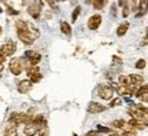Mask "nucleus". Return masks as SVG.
<instances>
[{"label":"nucleus","mask_w":148,"mask_h":136,"mask_svg":"<svg viewBox=\"0 0 148 136\" xmlns=\"http://www.w3.org/2000/svg\"><path fill=\"white\" fill-rule=\"evenodd\" d=\"M111 126H114L116 129H125V126H126V122L123 120H114L111 122Z\"/></svg>","instance_id":"nucleus-20"},{"label":"nucleus","mask_w":148,"mask_h":136,"mask_svg":"<svg viewBox=\"0 0 148 136\" xmlns=\"http://www.w3.org/2000/svg\"><path fill=\"white\" fill-rule=\"evenodd\" d=\"M7 14H8V15H18V14H19V11L14 10V8H12V6H8V7H7Z\"/></svg>","instance_id":"nucleus-27"},{"label":"nucleus","mask_w":148,"mask_h":136,"mask_svg":"<svg viewBox=\"0 0 148 136\" xmlns=\"http://www.w3.org/2000/svg\"><path fill=\"white\" fill-rule=\"evenodd\" d=\"M132 6H133V10H136V6H137V0H132Z\"/></svg>","instance_id":"nucleus-33"},{"label":"nucleus","mask_w":148,"mask_h":136,"mask_svg":"<svg viewBox=\"0 0 148 136\" xmlns=\"http://www.w3.org/2000/svg\"><path fill=\"white\" fill-rule=\"evenodd\" d=\"M116 7H118V6L115 4V3H114V4H111V10H110V15L112 17V18H115L116 17Z\"/></svg>","instance_id":"nucleus-28"},{"label":"nucleus","mask_w":148,"mask_h":136,"mask_svg":"<svg viewBox=\"0 0 148 136\" xmlns=\"http://www.w3.org/2000/svg\"><path fill=\"white\" fill-rule=\"evenodd\" d=\"M106 3H107L106 0H92V3H90V4L93 6V8H95V10H101V8L106 6Z\"/></svg>","instance_id":"nucleus-19"},{"label":"nucleus","mask_w":148,"mask_h":136,"mask_svg":"<svg viewBox=\"0 0 148 136\" xmlns=\"http://www.w3.org/2000/svg\"><path fill=\"white\" fill-rule=\"evenodd\" d=\"M3 68H4V63H0V72H3Z\"/></svg>","instance_id":"nucleus-36"},{"label":"nucleus","mask_w":148,"mask_h":136,"mask_svg":"<svg viewBox=\"0 0 148 136\" xmlns=\"http://www.w3.org/2000/svg\"><path fill=\"white\" fill-rule=\"evenodd\" d=\"M45 1H47V4L49 6V7H55V3H56V1H55V0H45Z\"/></svg>","instance_id":"nucleus-31"},{"label":"nucleus","mask_w":148,"mask_h":136,"mask_svg":"<svg viewBox=\"0 0 148 136\" xmlns=\"http://www.w3.org/2000/svg\"><path fill=\"white\" fill-rule=\"evenodd\" d=\"M26 74H27V80L30 81V83H38L40 80L42 79V74L40 72V69L37 68V66H30V68L26 69Z\"/></svg>","instance_id":"nucleus-7"},{"label":"nucleus","mask_w":148,"mask_h":136,"mask_svg":"<svg viewBox=\"0 0 148 136\" xmlns=\"http://www.w3.org/2000/svg\"><path fill=\"white\" fill-rule=\"evenodd\" d=\"M127 128H132V129H145L147 128V122L140 120H134V118H130L127 121Z\"/></svg>","instance_id":"nucleus-13"},{"label":"nucleus","mask_w":148,"mask_h":136,"mask_svg":"<svg viewBox=\"0 0 148 136\" xmlns=\"http://www.w3.org/2000/svg\"><path fill=\"white\" fill-rule=\"evenodd\" d=\"M100 23H101L100 14H93V15L88 19V28H89L90 30H97L99 26H100Z\"/></svg>","instance_id":"nucleus-10"},{"label":"nucleus","mask_w":148,"mask_h":136,"mask_svg":"<svg viewBox=\"0 0 148 136\" xmlns=\"http://www.w3.org/2000/svg\"><path fill=\"white\" fill-rule=\"evenodd\" d=\"M122 136H137V135H136V131H134V129H132V128H126L125 132L122 133Z\"/></svg>","instance_id":"nucleus-26"},{"label":"nucleus","mask_w":148,"mask_h":136,"mask_svg":"<svg viewBox=\"0 0 148 136\" xmlns=\"http://www.w3.org/2000/svg\"><path fill=\"white\" fill-rule=\"evenodd\" d=\"M111 132V129L110 128H104L103 125H97V132Z\"/></svg>","instance_id":"nucleus-29"},{"label":"nucleus","mask_w":148,"mask_h":136,"mask_svg":"<svg viewBox=\"0 0 148 136\" xmlns=\"http://www.w3.org/2000/svg\"><path fill=\"white\" fill-rule=\"evenodd\" d=\"M32 88H33V84L29 80H21L16 84V89H18L19 94H27V92L32 91Z\"/></svg>","instance_id":"nucleus-9"},{"label":"nucleus","mask_w":148,"mask_h":136,"mask_svg":"<svg viewBox=\"0 0 148 136\" xmlns=\"http://www.w3.org/2000/svg\"><path fill=\"white\" fill-rule=\"evenodd\" d=\"M23 133L26 136H34L37 133V128L33 124H29V125H25L23 128Z\"/></svg>","instance_id":"nucleus-17"},{"label":"nucleus","mask_w":148,"mask_h":136,"mask_svg":"<svg viewBox=\"0 0 148 136\" xmlns=\"http://www.w3.org/2000/svg\"><path fill=\"white\" fill-rule=\"evenodd\" d=\"M144 15H145V12H144V11H140V12L136 14V18H141V17H144Z\"/></svg>","instance_id":"nucleus-32"},{"label":"nucleus","mask_w":148,"mask_h":136,"mask_svg":"<svg viewBox=\"0 0 148 136\" xmlns=\"http://www.w3.org/2000/svg\"><path fill=\"white\" fill-rule=\"evenodd\" d=\"M129 80H130V84H132L133 87H136V88H138L140 85H143V83H144V77L141 74H130Z\"/></svg>","instance_id":"nucleus-15"},{"label":"nucleus","mask_w":148,"mask_h":136,"mask_svg":"<svg viewBox=\"0 0 148 136\" xmlns=\"http://www.w3.org/2000/svg\"><path fill=\"white\" fill-rule=\"evenodd\" d=\"M15 28H16V35H18V39L21 40L23 44L26 46H30L34 43V37L27 32V26H26V21H22V19H16L15 21Z\"/></svg>","instance_id":"nucleus-1"},{"label":"nucleus","mask_w":148,"mask_h":136,"mask_svg":"<svg viewBox=\"0 0 148 136\" xmlns=\"http://www.w3.org/2000/svg\"><path fill=\"white\" fill-rule=\"evenodd\" d=\"M115 94V91L111 88L108 84H103V85H99V88H97V95L100 96L101 99L104 100H111L112 99V96Z\"/></svg>","instance_id":"nucleus-6"},{"label":"nucleus","mask_w":148,"mask_h":136,"mask_svg":"<svg viewBox=\"0 0 148 136\" xmlns=\"http://www.w3.org/2000/svg\"><path fill=\"white\" fill-rule=\"evenodd\" d=\"M129 28H130V23H129L127 21L119 23V25H118V28H116V36H118V37H123L127 33Z\"/></svg>","instance_id":"nucleus-14"},{"label":"nucleus","mask_w":148,"mask_h":136,"mask_svg":"<svg viewBox=\"0 0 148 136\" xmlns=\"http://www.w3.org/2000/svg\"><path fill=\"white\" fill-rule=\"evenodd\" d=\"M26 26H27V32H29V33H30L34 39H38V36H40V32H38V29L33 25L32 22L26 21Z\"/></svg>","instance_id":"nucleus-16"},{"label":"nucleus","mask_w":148,"mask_h":136,"mask_svg":"<svg viewBox=\"0 0 148 136\" xmlns=\"http://www.w3.org/2000/svg\"><path fill=\"white\" fill-rule=\"evenodd\" d=\"M123 7V10H122V15H123V18H126L127 15H129V10H130V6H129V3H125V4L122 6Z\"/></svg>","instance_id":"nucleus-25"},{"label":"nucleus","mask_w":148,"mask_h":136,"mask_svg":"<svg viewBox=\"0 0 148 136\" xmlns=\"http://www.w3.org/2000/svg\"><path fill=\"white\" fill-rule=\"evenodd\" d=\"M136 98H138L140 100H143L144 103H147L148 100V85L147 84H143V85H140L137 89H136Z\"/></svg>","instance_id":"nucleus-12"},{"label":"nucleus","mask_w":148,"mask_h":136,"mask_svg":"<svg viewBox=\"0 0 148 136\" xmlns=\"http://www.w3.org/2000/svg\"><path fill=\"white\" fill-rule=\"evenodd\" d=\"M60 30H62V33H63L64 36L70 37L71 36V26H70L67 22H60Z\"/></svg>","instance_id":"nucleus-18"},{"label":"nucleus","mask_w":148,"mask_h":136,"mask_svg":"<svg viewBox=\"0 0 148 136\" xmlns=\"http://www.w3.org/2000/svg\"><path fill=\"white\" fill-rule=\"evenodd\" d=\"M126 1H127V0H118V3H119V6H121V7H122L123 4H125Z\"/></svg>","instance_id":"nucleus-34"},{"label":"nucleus","mask_w":148,"mask_h":136,"mask_svg":"<svg viewBox=\"0 0 148 136\" xmlns=\"http://www.w3.org/2000/svg\"><path fill=\"white\" fill-rule=\"evenodd\" d=\"M1 32H3V29H1V28H0V35H1Z\"/></svg>","instance_id":"nucleus-39"},{"label":"nucleus","mask_w":148,"mask_h":136,"mask_svg":"<svg viewBox=\"0 0 148 136\" xmlns=\"http://www.w3.org/2000/svg\"><path fill=\"white\" fill-rule=\"evenodd\" d=\"M147 106L145 105H132L129 106V114L132 115V118L134 120H140L147 122Z\"/></svg>","instance_id":"nucleus-2"},{"label":"nucleus","mask_w":148,"mask_h":136,"mask_svg":"<svg viewBox=\"0 0 148 136\" xmlns=\"http://www.w3.org/2000/svg\"><path fill=\"white\" fill-rule=\"evenodd\" d=\"M1 11H3V8H1V7H0V12H1Z\"/></svg>","instance_id":"nucleus-41"},{"label":"nucleus","mask_w":148,"mask_h":136,"mask_svg":"<svg viewBox=\"0 0 148 136\" xmlns=\"http://www.w3.org/2000/svg\"><path fill=\"white\" fill-rule=\"evenodd\" d=\"M106 1H108V0H106Z\"/></svg>","instance_id":"nucleus-42"},{"label":"nucleus","mask_w":148,"mask_h":136,"mask_svg":"<svg viewBox=\"0 0 148 136\" xmlns=\"http://www.w3.org/2000/svg\"><path fill=\"white\" fill-rule=\"evenodd\" d=\"M145 44H147V36H144V40L141 43V46H145Z\"/></svg>","instance_id":"nucleus-35"},{"label":"nucleus","mask_w":148,"mask_h":136,"mask_svg":"<svg viewBox=\"0 0 148 136\" xmlns=\"http://www.w3.org/2000/svg\"><path fill=\"white\" fill-rule=\"evenodd\" d=\"M111 136H119V135H118V133H114V135H111Z\"/></svg>","instance_id":"nucleus-38"},{"label":"nucleus","mask_w":148,"mask_h":136,"mask_svg":"<svg viewBox=\"0 0 148 136\" xmlns=\"http://www.w3.org/2000/svg\"><path fill=\"white\" fill-rule=\"evenodd\" d=\"M85 136H99V132L95 131V129H93V131H88L85 133Z\"/></svg>","instance_id":"nucleus-30"},{"label":"nucleus","mask_w":148,"mask_h":136,"mask_svg":"<svg viewBox=\"0 0 148 136\" xmlns=\"http://www.w3.org/2000/svg\"><path fill=\"white\" fill-rule=\"evenodd\" d=\"M0 76H1V74H0Z\"/></svg>","instance_id":"nucleus-43"},{"label":"nucleus","mask_w":148,"mask_h":136,"mask_svg":"<svg viewBox=\"0 0 148 136\" xmlns=\"http://www.w3.org/2000/svg\"><path fill=\"white\" fill-rule=\"evenodd\" d=\"M37 133H38V136H48V133H49V129H48V126L38 128V129H37Z\"/></svg>","instance_id":"nucleus-23"},{"label":"nucleus","mask_w":148,"mask_h":136,"mask_svg":"<svg viewBox=\"0 0 148 136\" xmlns=\"http://www.w3.org/2000/svg\"><path fill=\"white\" fill-rule=\"evenodd\" d=\"M85 3H86V4H90V3H92V0H84Z\"/></svg>","instance_id":"nucleus-37"},{"label":"nucleus","mask_w":148,"mask_h":136,"mask_svg":"<svg viewBox=\"0 0 148 136\" xmlns=\"http://www.w3.org/2000/svg\"><path fill=\"white\" fill-rule=\"evenodd\" d=\"M8 69H10V72L14 76H19L25 70V59L21 57L12 58L10 61V63H8Z\"/></svg>","instance_id":"nucleus-3"},{"label":"nucleus","mask_w":148,"mask_h":136,"mask_svg":"<svg viewBox=\"0 0 148 136\" xmlns=\"http://www.w3.org/2000/svg\"><path fill=\"white\" fill-rule=\"evenodd\" d=\"M15 51H16V44L12 40H7L3 44H0V52L4 58L12 57Z\"/></svg>","instance_id":"nucleus-5"},{"label":"nucleus","mask_w":148,"mask_h":136,"mask_svg":"<svg viewBox=\"0 0 148 136\" xmlns=\"http://www.w3.org/2000/svg\"><path fill=\"white\" fill-rule=\"evenodd\" d=\"M145 66H147V61L143 59V58H141V59H138L137 62H136V69H138V70H140V69H144Z\"/></svg>","instance_id":"nucleus-22"},{"label":"nucleus","mask_w":148,"mask_h":136,"mask_svg":"<svg viewBox=\"0 0 148 136\" xmlns=\"http://www.w3.org/2000/svg\"><path fill=\"white\" fill-rule=\"evenodd\" d=\"M79 14H81V7L79 6H75V8L73 10V14H71V21L75 22L77 19H78Z\"/></svg>","instance_id":"nucleus-21"},{"label":"nucleus","mask_w":148,"mask_h":136,"mask_svg":"<svg viewBox=\"0 0 148 136\" xmlns=\"http://www.w3.org/2000/svg\"><path fill=\"white\" fill-rule=\"evenodd\" d=\"M42 11V0H33L30 4L27 6V12L32 15L34 19H38Z\"/></svg>","instance_id":"nucleus-4"},{"label":"nucleus","mask_w":148,"mask_h":136,"mask_svg":"<svg viewBox=\"0 0 148 136\" xmlns=\"http://www.w3.org/2000/svg\"><path fill=\"white\" fill-rule=\"evenodd\" d=\"M55 1H64V0H55Z\"/></svg>","instance_id":"nucleus-40"},{"label":"nucleus","mask_w":148,"mask_h":136,"mask_svg":"<svg viewBox=\"0 0 148 136\" xmlns=\"http://www.w3.org/2000/svg\"><path fill=\"white\" fill-rule=\"evenodd\" d=\"M122 105V99L121 98H115V99H111L110 102V107H116V106Z\"/></svg>","instance_id":"nucleus-24"},{"label":"nucleus","mask_w":148,"mask_h":136,"mask_svg":"<svg viewBox=\"0 0 148 136\" xmlns=\"http://www.w3.org/2000/svg\"><path fill=\"white\" fill-rule=\"evenodd\" d=\"M23 118H25V113H21V111H12L8 117V122L11 125H19V124H23Z\"/></svg>","instance_id":"nucleus-8"},{"label":"nucleus","mask_w":148,"mask_h":136,"mask_svg":"<svg viewBox=\"0 0 148 136\" xmlns=\"http://www.w3.org/2000/svg\"><path fill=\"white\" fill-rule=\"evenodd\" d=\"M88 113L89 114H99V113H103V111H106L107 107L106 106L100 105V103H97V102H90L89 105H88Z\"/></svg>","instance_id":"nucleus-11"}]
</instances>
